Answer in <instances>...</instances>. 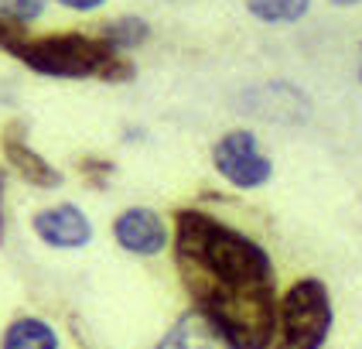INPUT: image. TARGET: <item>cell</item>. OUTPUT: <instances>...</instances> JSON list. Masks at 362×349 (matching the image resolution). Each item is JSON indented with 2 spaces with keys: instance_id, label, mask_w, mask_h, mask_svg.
I'll return each instance as SVG.
<instances>
[{
  "instance_id": "15",
  "label": "cell",
  "mask_w": 362,
  "mask_h": 349,
  "mask_svg": "<svg viewBox=\"0 0 362 349\" xmlns=\"http://www.w3.org/2000/svg\"><path fill=\"white\" fill-rule=\"evenodd\" d=\"M4 188H7V171L0 168V244L7 236V209H4Z\"/></svg>"
},
{
  "instance_id": "12",
  "label": "cell",
  "mask_w": 362,
  "mask_h": 349,
  "mask_svg": "<svg viewBox=\"0 0 362 349\" xmlns=\"http://www.w3.org/2000/svg\"><path fill=\"white\" fill-rule=\"evenodd\" d=\"M79 178L89 188H96V192H106L110 182L117 178V161L113 158H103V154H82L79 158Z\"/></svg>"
},
{
  "instance_id": "8",
  "label": "cell",
  "mask_w": 362,
  "mask_h": 349,
  "mask_svg": "<svg viewBox=\"0 0 362 349\" xmlns=\"http://www.w3.org/2000/svg\"><path fill=\"white\" fill-rule=\"evenodd\" d=\"M154 349H236V346L229 343V336L209 315H202L199 308H185L178 319L161 332Z\"/></svg>"
},
{
  "instance_id": "3",
  "label": "cell",
  "mask_w": 362,
  "mask_h": 349,
  "mask_svg": "<svg viewBox=\"0 0 362 349\" xmlns=\"http://www.w3.org/2000/svg\"><path fill=\"white\" fill-rule=\"evenodd\" d=\"M335 326L332 291L322 278H298L281 294L277 326L267 349H325Z\"/></svg>"
},
{
  "instance_id": "9",
  "label": "cell",
  "mask_w": 362,
  "mask_h": 349,
  "mask_svg": "<svg viewBox=\"0 0 362 349\" xmlns=\"http://www.w3.org/2000/svg\"><path fill=\"white\" fill-rule=\"evenodd\" d=\"M0 349H62V336L41 315H18L4 328Z\"/></svg>"
},
{
  "instance_id": "11",
  "label": "cell",
  "mask_w": 362,
  "mask_h": 349,
  "mask_svg": "<svg viewBox=\"0 0 362 349\" xmlns=\"http://www.w3.org/2000/svg\"><path fill=\"white\" fill-rule=\"evenodd\" d=\"M246 14L260 24H298L308 18L311 0H243Z\"/></svg>"
},
{
  "instance_id": "2",
  "label": "cell",
  "mask_w": 362,
  "mask_h": 349,
  "mask_svg": "<svg viewBox=\"0 0 362 349\" xmlns=\"http://www.w3.org/2000/svg\"><path fill=\"white\" fill-rule=\"evenodd\" d=\"M0 52L45 79H96L106 86H127L137 79L134 59L117 55L100 35L86 31L31 35L28 24L0 18Z\"/></svg>"
},
{
  "instance_id": "7",
  "label": "cell",
  "mask_w": 362,
  "mask_h": 349,
  "mask_svg": "<svg viewBox=\"0 0 362 349\" xmlns=\"http://www.w3.org/2000/svg\"><path fill=\"white\" fill-rule=\"evenodd\" d=\"M31 229L41 244L52 246V250H86L96 236L93 219L76 202H55L38 209L31 216Z\"/></svg>"
},
{
  "instance_id": "13",
  "label": "cell",
  "mask_w": 362,
  "mask_h": 349,
  "mask_svg": "<svg viewBox=\"0 0 362 349\" xmlns=\"http://www.w3.org/2000/svg\"><path fill=\"white\" fill-rule=\"evenodd\" d=\"M48 0H0V18L14 21V24H31L45 14Z\"/></svg>"
},
{
  "instance_id": "5",
  "label": "cell",
  "mask_w": 362,
  "mask_h": 349,
  "mask_svg": "<svg viewBox=\"0 0 362 349\" xmlns=\"http://www.w3.org/2000/svg\"><path fill=\"white\" fill-rule=\"evenodd\" d=\"M110 233L117 246L127 250L130 257H158L164 250H171V236H175L171 223L151 205H127L123 212L113 216Z\"/></svg>"
},
{
  "instance_id": "14",
  "label": "cell",
  "mask_w": 362,
  "mask_h": 349,
  "mask_svg": "<svg viewBox=\"0 0 362 349\" xmlns=\"http://www.w3.org/2000/svg\"><path fill=\"white\" fill-rule=\"evenodd\" d=\"M55 4H62L65 11H76V14H93V11H100L106 0H55Z\"/></svg>"
},
{
  "instance_id": "10",
  "label": "cell",
  "mask_w": 362,
  "mask_h": 349,
  "mask_svg": "<svg viewBox=\"0 0 362 349\" xmlns=\"http://www.w3.org/2000/svg\"><path fill=\"white\" fill-rule=\"evenodd\" d=\"M96 35L117 55H130V52H137V48H144L151 41V21L137 18V14H120V18L103 21L100 28H96Z\"/></svg>"
},
{
  "instance_id": "4",
  "label": "cell",
  "mask_w": 362,
  "mask_h": 349,
  "mask_svg": "<svg viewBox=\"0 0 362 349\" xmlns=\"http://www.w3.org/2000/svg\"><path fill=\"white\" fill-rule=\"evenodd\" d=\"M209 154L216 175L240 192H257L274 178V158L260 147V137L250 127H233L219 134Z\"/></svg>"
},
{
  "instance_id": "1",
  "label": "cell",
  "mask_w": 362,
  "mask_h": 349,
  "mask_svg": "<svg viewBox=\"0 0 362 349\" xmlns=\"http://www.w3.org/2000/svg\"><path fill=\"white\" fill-rule=\"evenodd\" d=\"M171 261L192 308L236 349H267L277 326V267L267 246L219 216L185 205L171 216Z\"/></svg>"
},
{
  "instance_id": "16",
  "label": "cell",
  "mask_w": 362,
  "mask_h": 349,
  "mask_svg": "<svg viewBox=\"0 0 362 349\" xmlns=\"http://www.w3.org/2000/svg\"><path fill=\"white\" fill-rule=\"evenodd\" d=\"M332 7H359L362 0H328Z\"/></svg>"
},
{
  "instance_id": "6",
  "label": "cell",
  "mask_w": 362,
  "mask_h": 349,
  "mask_svg": "<svg viewBox=\"0 0 362 349\" xmlns=\"http://www.w3.org/2000/svg\"><path fill=\"white\" fill-rule=\"evenodd\" d=\"M0 154H4L7 168L18 175L21 182L31 185V188L55 192V188L65 185L62 168H55L41 151L31 147V141H28V123L24 120H7L4 123V130H0Z\"/></svg>"
},
{
  "instance_id": "17",
  "label": "cell",
  "mask_w": 362,
  "mask_h": 349,
  "mask_svg": "<svg viewBox=\"0 0 362 349\" xmlns=\"http://www.w3.org/2000/svg\"><path fill=\"white\" fill-rule=\"evenodd\" d=\"M359 82H362V45H359Z\"/></svg>"
}]
</instances>
